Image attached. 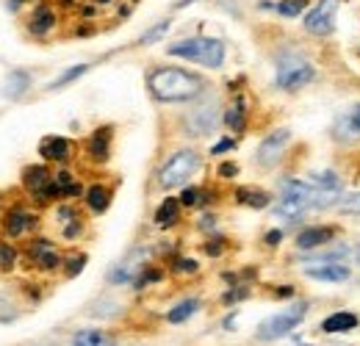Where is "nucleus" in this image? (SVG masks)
<instances>
[{
  "instance_id": "1",
  "label": "nucleus",
  "mask_w": 360,
  "mask_h": 346,
  "mask_svg": "<svg viewBox=\"0 0 360 346\" xmlns=\"http://www.w3.org/2000/svg\"><path fill=\"white\" fill-rule=\"evenodd\" d=\"M147 86H150L152 97L161 103H186L206 92V80L200 75L175 67L152 69L147 78Z\"/></svg>"
},
{
  "instance_id": "2",
  "label": "nucleus",
  "mask_w": 360,
  "mask_h": 346,
  "mask_svg": "<svg viewBox=\"0 0 360 346\" xmlns=\"http://www.w3.org/2000/svg\"><path fill=\"white\" fill-rule=\"evenodd\" d=\"M169 56L178 59H189L197 62L203 67H222L224 62V45L219 39H208V36H194V39H183L178 45H169Z\"/></svg>"
},
{
  "instance_id": "3",
  "label": "nucleus",
  "mask_w": 360,
  "mask_h": 346,
  "mask_svg": "<svg viewBox=\"0 0 360 346\" xmlns=\"http://www.w3.org/2000/svg\"><path fill=\"white\" fill-rule=\"evenodd\" d=\"M280 203L275 208L278 219H299L305 216L310 208H316V189L302 183V180H283V189H280Z\"/></svg>"
},
{
  "instance_id": "4",
  "label": "nucleus",
  "mask_w": 360,
  "mask_h": 346,
  "mask_svg": "<svg viewBox=\"0 0 360 346\" xmlns=\"http://www.w3.org/2000/svg\"><path fill=\"white\" fill-rule=\"evenodd\" d=\"M200 169V155L194 150H180L175 152L158 172V183L161 189H175V186H183L194 172Z\"/></svg>"
},
{
  "instance_id": "5",
  "label": "nucleus",
  "mask_w": 360,
  "mask_h": 346,
  "mask_svg": "<svg viewBox=\"0 0 360 346\" xmlns=\"http://www.w3.org/2000/svg\"><path fill=\"white\" fill-rule=\"evenodd\" d=\"M302 319H305V305L299 302V305H294V308H288V310L275 313L272 319H266V322L258 327V338H261V341L283 338V336H288L296 324H302Z\"/></svg>"
},
{
  "instance_id": "6",
  "label": "nucleus",
  "mask_w": 360,
  "mask_h": 346,
  "mask_svg": "<svg viewBox=\"0 0 360 346\" xmlns=\"http://www.w3.org/2000/svg\"><path fill=\"white\" fill-rule=\"evenodd\" d=\"M22 183L25 189L39 200V203H50L53 197H62L59 194V186L53 180V175L48 172V166H28L22 172Z\"/></svg>"
},
{
  "instance_id": "7",
  "label": "nucleus",
  "mask_w": 360,
  "mask_h": 346,
  "mask_svg": "<svg viewBox=\"0 0 360 346\" xmlns=\"http://www.w3.org/2000/svg\"><path fill=\"white\" fill-rule=\"evenodd\" d=\"M336 11H338V0H319V6H313L305 17V31L313 36H327L333 31Z\"/></svg>"
},
{
  "instance_id": "8",
  "label": "nucleus",
  "mask_w": 360,
  "mask_h": 346,
  "mask_svg": "<svg viewBox=\"0 0 360 346\" xmlns=\"http://www.w3.org/2000/svg\"><path fill=\"white\" fill-rule=\"evenodd\" d=\"M313 78V67L308 62H299V59H283L280 69H278V86L280 89H299L302 83H308Z\"/></svg>"
},
{
  "instance_id": "9",
  "label": "nucleus",
  "mask_w": 360,
  "mask_h": 346,
  "mask_svg": "<svg viewBox=\"0 0 360 346\" xmlns=\"http://www.w3.org/2000/svg\"><path fill=\"white\" fill-rule=\"evenodd\" d=\"M313 189H316V208H330L336 206V200L344 197V183H341V178L336 172L316 175Z\"/></svg>"
},
{
  "instance_id": "10",
  "label": "nucleus",
  "mask_w": 360,
  "mask_h": 346,
  "mask_svg": "<svg viewBox=\"0 0 360 346\" xmlns=\"http://www.w3.org/2000/svg\"><path fill=\"white\" fill-rule=\"evenodd\" d=\"M216 122H219V111H216V100H211L186 117V131H189V136H206L214 131Z\"/></svg>"
},
{
  "instance_id": "11",
  "label": "nucleus",
  "mask_w": 360,
  "mask_h": 346,
  "mask_svg": "<svg viewBox=\"0 0 360 346\" xmlns=\"http://www.w3.org/2000/svg\"><path fill=\"white\" fill-rule=\"evenodd\" d=\"M288 138H291L288 131H275V134H269V136L261 141V147H258V152H255V161H258L261 166H272V164L283 155Z\"/></svg>"
},
{
  "instance_id": "12",
  "label": "nucleus",
  "mask_w": 360,
  "mask_h": 346,
  "mask_svg": "<svg viewBox=\"0 0 360 346\" xmlns=\"http://www.w3.org/2000/svg\"><path fill=\"white\" fill-rule=\"evenodd\" d=\"M305 275L322 280V282H344V280H350L352 272H350V266L336 261V264H305Z\"/></svg>"
},
{
  "instance_id": "13",
  "label": "nucleus",
  "mask_w": 360,
  "mask_h": 346,
  "mask_svg": "<svg viewBox=\"0 0 360 346\" xmlns=\"http://www.w3.org/2000/svg\"><path fill=\"white\" fill-rule=\"evenodd\" d=\"M39 155L45 161H67L72 155V144L64 136H48L39 144Z\"/></svg>"
},
{
  "instance_id": "14",
  "label": "nucleus",
  "mask_w": 360,
  "mask_h": 346,
  "mask_svg": "<svg viewBox=\"0 0 360 346\" xmlns=\"http://www.w3.org/2000/svg\"><path fill=\"white\" fill-rule=\"evenodd\" d=\"M31 258L42 266V269H48V272H53V269H59L62 266V258H59V252L53 250V244L50 241H34V247H31Z\"/></svg>"
},
{
  "instance_id": "15",
  "label": "nucleus",
  "mask_w": 360,
  "mask_h": 346,
  "mask_svg": "<svg viewBox=\"0 0 360 346\" xmlns=\"http://www.w3.org/2000/svg\"><path fill=\"white\" fill-rule=\"evenodd\" d=\"M330 238H333L330 227H308L296 236V247L299 250H316V247H324Z\"/></svg>"
},
{
  "instance_id": "16",
  "label": "nucleus",
  "mask_w": 360,
  "mask_h": 346,
  "mask_svg": "<svg viewBox=\"0 0 360 346\" xmlns=\"http://www.w3.org/2000/svg\"><path fill=\"white\" fill-rule=\"evenodd\" d=\"M36 224V219L31 216V213H25V210H8V216H6V233L11 236V238H17V236H22L25 230H31Z\"/></svg>"
},
{
  "instance_id": "17",
  "label": "nucleus",
  "mask_w": 360,
  "mask_h": 346,
  "mask_svg": "<svg viewBox=\"0 0 360 346\" xmlns=\"http://www.w3.org/2000/svg\"><path fill=\"white\" fill-rule=\"evenodd\" d=\"M355 327H358V316L347 313V310L333 313L322 322V333H347V330H355Z\"/></svg>"
},
{
  "instance_id": "18",
  "label": "nucleus",
  "mask_w": 360,
  "mask_h": 346,
  "mask_svg": "<svg viewBox=\"0 0 360 346\" xmlns=\"http://www.w3.org/2000/svg\"><path fill=\"white\" fill-rule=\"evenodd\" d=\"M28 89H31V75H28L25 69H14V72H8V78H6V97H8V100L22 97Z\"/></svg>"
},
{
  "instance_id": "19",
  "label": "nucleus",
  "mask_w": 360,
  "mask_h": 346,
  "mask_svg": "<svg viewBox=\"0 0 360 346\" xmlns=\"http://www.w3.org/2000/svg\"><path fill=\"white\" fill-rule=\"evenodd\" d=\"M180 222V200H164L158 210H155V224L158 227H172V224H178Z\"/></svg>"
},
{
  "instance_id": "20",
  "label": "nucleus",
  "mask_w": 360,
  "mask_h": 346,
  "mask_svg": "<svg viewBox=\"0 0 360 346\" xmlns=\"http://www.w3.org/2000/svg\"><path fill=\"white\" fill-rule=\"evenodd\" d=\"M108 144H111V128H100L89 138V155L94 161H106L108 158Z\"/></svg>"
},
{
  "instance_id": "21",
  "label": "nucleus",
  "mask_w": 360,
  "mask_h": 346,
  "mask_svg": "<svg viewBox=\"0 0 360 346\" xmlns=\"http://www.w3.org/2000/svg\"><path fill=\"white\" fill-rule=\"evenodd\" d=\"M224 122H227V128L236 131V134L244 131V125H247V103H244V97H236V103H233V106L227 108V114H224Z\"/></svg>"
},
{
  "instance_id": "22",
  "label": "nucleus",
  "mask_w": 360,
  "mask_h": 346,
  "mask_svg": "<svg viewBox=\"0 0 360 346\" xmlns=\"http://www.w3.org/2000/svg\"><path fill=\"white\" fill-rule=\"evenodd\" d=\"M72 346H117V341L97 330H80V333H75Z\"/></svg>"
},
{
  "instance_id": "23",
  "label": "nucleus",
  "mask_w": 360,
  "mask_h": 346,
  "mask_svg": "<svg viewBox=\"0 0 360 346\" xmlns=\"http://www.w3.org/2000/svg\"><path fill=\"white\" fill-rule=\"evenodd\" d=\"M53 25H56V14H53L48 6H39V8L34 11V17H31V31H34L36 36H42V34H48Z\"/></svg>"
},
{
  "instance_id": "24",
  "label": "nucleus",
  "mask_w": 360,
  "mask_h": 346,
  "mask_svg": "<svg viewBox=\"0 0 360 346\" xmlns=\"http://www.w3.org/2000/svg\"><path fill=\"white\" fill-rule=\"evenodd\" d=\"M197 310H200V299H186V302L175 305V308L166 313V319H169L172 324H183V322H186V319H192Z\"/></svg>"
},
{
  "instance_id": "25",
  "label": "nucleus",
  "mask_w": 360,
  "mask_h": 346,
  "mask_svg": "<svg viewBox=\"0 0 360 346\" xmlns=\"http://www.w3.org/2000/svg\"><path fill=\"white\" fill-rule=\"evenodd\" d=\"M111 203V192L106 189V186H92L89 192H86V206L92 208L94 213H103L106 208Z\"/></svg>"
},
{
  "instance_id": "26",
  "label": "nucleus",
  "mask_w": 360,
  "mask_h": 346,
  "mask_svg": "<svg viewBox=\"0 0 360 346\" xmlns=\"http://www.w3.org/2000/svg\"><path fill=\"white\" fill-rule=\"evenodd\" d=\"M236 200L241 203V206H250V208H266L269 206V194L266 192H258V189H238L236 192Z\"/></svg>"
},
{
  "instance_id": "27",
  "label": "nucleus",
  "mask_w": 360,
  "mask_h": 346,
  "mask_svg": "<svg viewBox=\"0 0 360 346\" xmlns=\"http://www.w3.org/2000/svg\"><path fill=\"white\" fill-rule=\"evenodd\" d=\"M350 134V136H360V106L358 108H352L350 114H344L341 120H338V128H336V134L341 136V134Z\"/></svg>"
},
{
  "instance_id": "28",
  "label": "nucleus",
  "mask_w": 360,
  "mask_h": 346,
  "mask_svg": "<svg viewBox=\"0 0 360 346\" xmlns=\"http://www.w3.org/2000/svg\"><path fill=\"white\" fill-rule=\"evenodd\" d=\"M53 180H56L62 197H78L80 194V186L75 183V178H72L70 172H59V175H53Z\"/></svg>"
},
{
  "instance_id": "29",
  "label": "nucleus",
  "mask_w": 360,
  "mask_h": 346,
  "mask_svg": "<svg viewBox=\"0 0 360 346\" xmlns=\"http://www.w3.org/2000/svg\"><path fill=\"white\" fill-rule=\"evenodd\" d=\"M169 20H164V22H158V25H152L147 34H142V39H139V45H155L158 39H164V34L169 31Z\"/></svg>"
},
{
  "instance_id": "30",
  "label": "nucleus",
  "mask_w": 360,
  "mask_h": 346,
  "mask_svg": "<svg viewBox=\"0 0 360 346\" xmlns=\"http://www.w3.org/2000/svg\"><path fill=\"white\" fill-rule=\"evenodd\" d=\"M86 69H89V67H86V64H78V67L67 69L64 75H59V78H56V80L50 83V89H62V86H67V83H72L75 78H80V75H83Z\"/></svg>"
},
{
  "instance_id": "31",
  "label": "nucleus",
  "mask_w": 360,
  "mask_h": 346,
  "mask_svg": "<svg viewBox=\"0 0 360 346\" xmlns=\"http://www.w3.org/2000/svg\"><path fill=\"white\" fill-rule=\"evenodd\" d=\"M305 3H308V0H283V3H278V11L286 14V17H296V14L305 8Z\"/></svg>"
},
{
  "instance_id": "32",
  "label": "nucleus",
  "mask_w": 360,
  "mask_h": 346,
  "mask_svg": "<svg viewBox=\"0 0 360 346\" xmlns=\"http://www.w3.org/2000/svg\"><path fill=\"white\" fill-rule=\"evenodd\" d=\"M14 264H17V252H14V247L0 244V269H14Z\"/></svg>"
},
{
  "instance_id": "33",
  "label": "nucleus",
  "mask_w": 360,
  "mask_h": 346,
  "mask_svg": "<svg viewBox=\"0 0 360 346\" xmlns=\"http://www.w3.org/2000/svg\"><path fill=\"white\" fill-rule=\"evenodd\" d=\"M200 197H203V192H200V189H186V192L180 194V206H186V208L200 206Z\"/></svg>"
},
{
  "instance_id": "34",
  "label": "nucleus",
  "mask_w": 360,
  "mask_h": 346,
  "mask_svg": "<svg viewBox=\"0 0 360 346\" xmlns=\"http://www.w3.org/2000/svg\"><path fill=\"white\" fill-rule=\"evenodd\" d=\"M175 272H180V275H194V272H197V261H192V258H178V261H175Z\"/></svg>"
},
{
  "instance_id": "35",
  "label": "nucleus",
  "mask_w": 360,
  "mask_h": 346,
  "mask_svg": "<svg viewBox=\"0 0 360 346\" xmlns=\"http://www.w3.org/2000/svg\"><path fill=\"white\" fill-rule=\"evenodd\" d=\"M83 264H86V255H78V258H72L70 264H67V275L75 277L83 272Z\"/></svg>"
},
{
  "instance_id": "36",
  "label": "nucleus",
  "mask_w": 360,
  "mask_h": 346,
  "mask_svg": "<svg viewBox=\"0 0 360 346\" xmlns=\"http://www.w3.org/2000/svg\"><path fill=\"white\" fill-rule=\"evenodd\" d=\"M341 210H344V213H360V194L347 197V200L341 203Z\"/></svg>"
},
{
  "instance_id": "37",
  "label": "nucleus",
  "mask_w": 360,
  "mask_h": 346,
  "mask_svg": "<svg viewBox=\"0 0 360 346\" xmlns=\"http://www.w3.org/2000/svg\"><path fill=\"white\" fill-rule=\"evenodd\" d=\"M158 280H161V272L150 269V272H144V275L136 280V288H142V285H147V282H158Z\"/></svg>"
},
{
  "instance_id": "38",
  "label": "nucleus",
  "mask_w": 360,
  "mask_h": 346,
  "mask_svg": "<svg viewBox=\"0 0 360 346\" xmlns=\"http://www.w3.org/2000/svg\"><path fill=\"white\" fill-rule=\"evenodd\" d=\"M236 175H238V166H236V164H222V166H219V178L230 180V178H236Z\"/></svg>"
},
{
  "instance_id": "39",
  "label": "nucleus",
  "mask_w": 360,
  "mask_h": 346,
  "mask_svg": "<svg viewBox=\"0 0 360 346\" xmlns=\"http://www.w3.org/2000/svg\"><path fill=\"white\" fill-rule=\"evenodd\" d=\"M222 244H224L222 238H214V241H208V244H206V252H208L211 258H216V255H222V250H224Z\"/></svg>"
},
{
  "instance_id": "40",
  "label": "nucleus",
  "mask_w": 360,
  "mask_h": 346,
  "mask_svg": "<svg viewBox=\"0 0 360 346\" xmlns=\"http://www.w3.org/2000/svg\"><path fill=\"white\" fill-rule=\"evenodd\" d=\"M108 280H111V282H125V280H131V269H125V266H122V269H114V272L108 275Z\"/></svg>"
},
{
  "instance_id": "41",
  "label": "nucleus",
  "mask_w": 360,
  "mask_h": 346,
  "mask_svg": "<svg viewBox=\"0 0 360 346\" xmlns=\"http://www.w3.org/2000/svg\"><path fill=\"white\" fill-rule=\"evenodd\" d=\"M233 147H236V141H233V138H222L219 144H214V150H211V152L219 155V152H227V150H233Z\"/></svg>"
},
{
  "instance_id": "42",
  "label": "nucleus",
  "mask_w": 360,
  "mask_h": 346,
  "mask_svg": "<svg viewBox=\"0 0 360 346\" xmlns=\"http://www.w3.org/2000/svg\"><path fill=\"white\" fill-rule=\"evenodd\" d=\"M247 294H250L247 288H238V291H227V294H224V302H238V299H244Z\"/></svg>"
},
{
  "instance_id": "43",
  "label": "nucleus",
  "mask_w": 360,
  "mask_h": 346,
  "mask_svg": "<svg viewBox=\"0 0 360 346\" xmlns=\"http://www.w3.org/2000/svg\"><path fill=\"white\" fill-rule=\"evenodd\" d=\"M280 241H283V233H280V230H272V233H266V244H269V247H278Z\"/></svg>"
},
{
  "instance_id": "44",
  "label": "nucleus",
  "mask_w": 360,
  "mask_h": 346,
  "mask_svg": "<svg viewBox=\"0 0 360 346\" xmlns=\"http://www.w3.org/2000/svg\"><path fill=\"white\" fill-rule=\"evenodd\" d=\"M78 233H80V222H78V219H75V222H72V224H67V230H64V236H67V238H75V236H78Z\"/></svg>"
},
{
  "instance_id": "45",
  "label": "nucleus",
  "mask_w": 360,
  "mask_h": 346,
  "mask_svg": "<svg viewBox=\"0 0 360 346\" xmlns=\"http://www.w3.org/2000/svg\"><path fill=\"white\" fill-rule=\"evenodd\" d=\"M275 294H278V296H291V294H294V288H291V285H283V288H278Z\"/></svg>"
},
{
  "instance_id": "46",
  "label": "nucleus",
  "mask_w": 360,
  "mask_h": 346,
  "mask_svg": "<svg viewBox=\"0 0 360 346\" xmlns=\"http://www.w3.org/2000/svg\"><path fill=\"white\" fill-rule=\"evenodd\" d=\"M20 6H22V0H11V3H8V8H11V11H17Z\"/></svg>"
},
{
  "instance_id": "47",
  "label": "nucleus",
  "mask_w": 360,
  "mask_h": 346,
  "mask_svg": "<svg viewBox=\"0 0 360 346\" xmlns=\"http://www.w3.org/2000/svg\"><path fill=\"white\" fill-rule=\"evenodd\" d=\"M189 3H194V0H178V8H186Z\"/></svg>"
},
{
  "instance_id": "48",
  "label": "nucleus",
  "mask_w": 360,
  "mask_h": 346,
  "mask_svg": "<svg viewBox=\"0 0 360 346\" xmlns=\"http://www.w3.org/2000/svg\"><path fill=\"white\" fill-rule=\"evenodd\" d=\"M97 3H111V0H97Z\"/></svg>"
},
{
  "instance_id": "49",
  "label": "nucleus",
  "mask_w": 360,
  "mask_h": 346,
  "mask_svg": "<svg viewBox=\"0 0 360 346\" xmlns=\"http://www.w3.org/2000/svg\"><path fill=\"white\" fill-rule=\"evenodd\" d=\"M355 258H358V264H360V250H358V255H355Z\"/></svg>"
},
{
  "instance_id": "50",
  "label": "nucleus",
  "mask_w": 360,
  "mask_h": 346,
  "mask_svg": "<svg viewBox=\"0 0 360 346\" xmlns=\"http://www.w3.org/2000/svg\"><path fill=\"white\" fill-rule=\"evenodd\" d=\"M305 346H308V344H305Z\"/></svg>"
}]
</instances>
